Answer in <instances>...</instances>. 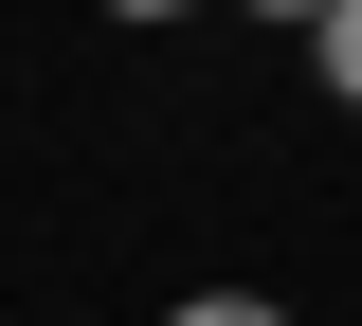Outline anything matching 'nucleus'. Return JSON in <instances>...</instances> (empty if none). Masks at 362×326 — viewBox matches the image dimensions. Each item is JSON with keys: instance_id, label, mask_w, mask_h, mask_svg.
Masks as SVG:
<instances>
[{"instance_id": "obj_1", "label": "nucleus", "mask_w": 362, "mask_h": 326, "mask_svg": "<svg viewBox=\"0 0 362 326\" xmlns=\"http://www.w3.org/2000/svg\"><path fill=\"white\" fill-rule=\"evenodd\" d=\"M308 73H326V109H362V0L326 18V37H308Z\"/></svg>"}, {"instance_id": "obj_2", "label": "nucleus", "mask_w": 362, "mask_h": 326, "mask_svg": "<svg viewBox=\"0 0 362 326\" xmlns=\"http://www.w3.org/2000/svg\"><path fill=\"white\" fill-rule=\"evenodd\" d=\"M163 326H290V308H272V290H181Z\"/></svg>"}, {"instance_id": "obj_3", "label": "nucleus", "mask_w": 362, "mask_h": 326, "mask_svg": "<svg viewBox=\"0 0 362 326\" xmlns=\"http://www.w3.org/2000/svg\"><path fill=\"white\" fill-rule=\"evenodd\" d=\"M254 18H290V37H326V18H344V0H254Z\"/></svg>"}, {"instance_id": "obj_4", "label": "nucleus", "mask_w": 362, "mask_h": 326, "mask_svg": "<svg viewBox=\"0 0 362 326\" xmlns=\"http://www.w3.org/2000/svg\"><path fill=\"white\" fill-rule=\"evenodd\" d=\"M109 18H199V0H109Z\"/></svg>"}]
</instances>
